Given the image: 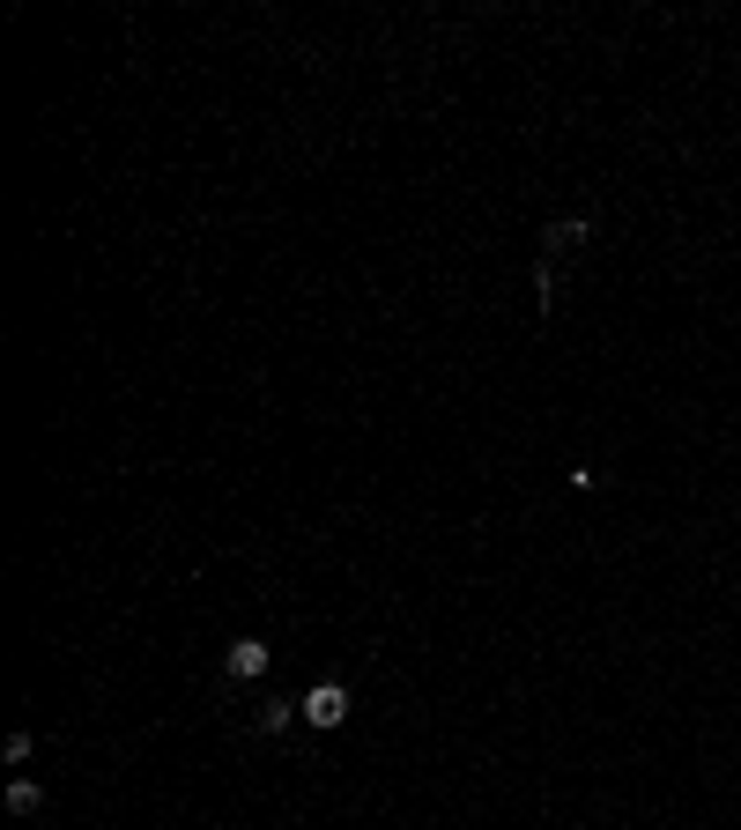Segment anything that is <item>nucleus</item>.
Instances as JSON below:
<instances>
[{"label":"nucleus","mask_w":741,"mask_h":830,"mask_svg":"<svg viewBox=\"0 0 741 830\" xmlns=\"http://www.w3.org/2000/svg\"><path fill=\"white\" fill-rule=\"evenodd\" d=\"M296 712H304L312 727H342V719H348V689H342V683H320V689H312V697H304Z\"/></svg>","instance_id":"f257e3e1"},{"label":"nucleus","mask_w":741,"mask_h":830,"mask_svg":"<svg viewBox=\"0 0 741 830\" xmlns=\"http://www.w3.org/2000/svg\"><path fill=\"white\" fill-rule=\"evenodd\" d=\"M222 675H238V683H252V675H268V645H260V637H238V645L222 653Z\"/></svg>","instance_id":"f03ea898"},{"label":"nucleus","mask_w":741,"mask_h":830,"mask_svg":"<svg viewBox=\"0 0 741 830\" xmlns=\"http://www.w3.org/2000/svg\"><path fill=\"white\" fill-rule=\"evenodd\" d=\"M8 808H15V816H38V808H45L38 779H15V786H8Z\"/></svg>","instance_id":"7ed1b4c3"},{"label":"nucleus","mask_w":741,"mask_h":830,"mask_svg":"<svg viewBox=\"0 0 741 830\" xmlns=\"http://www.w3.org/2000/svg\"><path fill=\"white\" fill-rule=\"evenodd\" d=\"M290 719H304V712H290V705H268V712H260V734H282Z\"/></svg>","instance_id":"20e7f679"}]
</instances>
